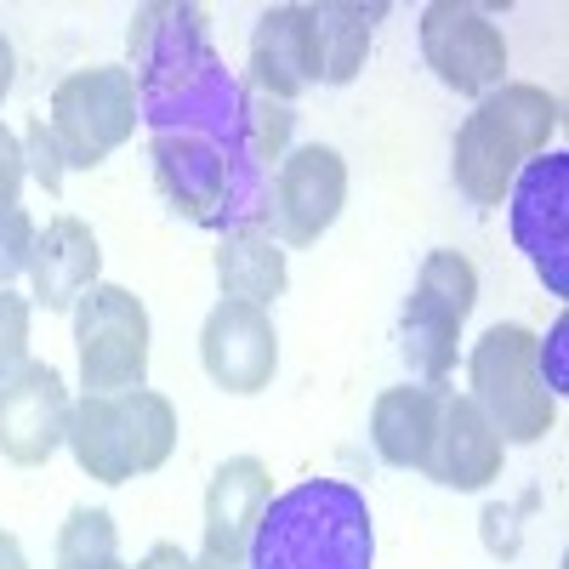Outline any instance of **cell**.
<instances>
[{
	"label": "cell",
	"mask_w": 569,
	"mask_h": 569,
	"mask_svg": "<svg viewBox=\"0 0 569 569\" xmlns=\"http://www.w3.org/2000/svg\"><path fill=\"white\" fill-rule=\"evenodd\" d=\"M12 80H18V58H12V40L0 34V103H7V91H12Z\"/></svg>",
	"instance_id": "34"
},
{
	"label": "cell",
	"mask_w": 569,
	"mask_h": 569,
	"mask_svg": "<svg viewBox=\"0 0 569 569\" xmlns=\"http://www.w3.org/2000/svg\"><path fill=\"white\" fill-rule=\"evenodd\" d=\"M0 569H29V552L12 530H0Z\"/></svg>",
	"instance_id": "33"
},
{
	"label": "cell",
	"mask_w": 569,
	"mask_h": 569,
	"mask_svg": "<svg viewBox=\"0 0 569 569\" xmlns=\"http://www.w3.org/2000/svg\"><path fill=\"white\" fill-rule=\"evenodd\" d=\"M273 501V472L268 461L257 456H228L217 472H211V485H206V558L217 563H246V547L262 525V512Z\"/></svg>",
	"instance_id": "15"
},
{
	"label": "cell",
	"mask_w": 569,
	"mask_h": 569,
	"mask_svg": "<svg viewBox=\"0 0 569 569\" xmlns=\"http://www.w3.org/2000/svg\"><path fill=\"white\" fill-rule=\"evenodd\" d=\"M23 166H29V177L46 188V194H63L69 160H63V149H58V131H52V120H46V114L23 126Z\"/></svg>",
	"instance_id": "28"
},
{
	"label": "cell",
	"mask_w": 569,
	"mask_h": 569,
	"mask_svg": "<svg viewBox=\"0 0 569 569\" xmlns=\"http://www.w3.org/2000/svg\"><path fill=\"white\" fill-rule=\"evenodd\" d=\"M74 353L86 393L149 388V308L126 284L98 279L74 302Z\"/></svg>",
	"instance_id": "5"
},
{
	"label": "cell",
	"mask_w": 569,
	"mask_h": 569,
	"mask_svg": "<svg viewBox=\"0 0 569 569\" xmlns=\"http://www.w3.org/2000/svg\"><path fill=\"white\" fill-rule=\"evenodd\" d=\"M348 206V160L330 142H302L279 160L273 182H268V206H262V228L284 251L319 246V233L342 217Z\"/></svg>",
	"instance_id": "7"
},
{
	"label": "cell",
	"mask_w": 569,
	"mask_h": 569,
	"mask_svg": "<svg viewBox=\"0 0 569 569\" xmlns=\"http://www.w3.org/2000/svg\"><path fill=\"white\" fill-rule=\"evenodd\" d=\"M34 222L18 200H0V291H12V279L29 273V257H34Z\"/></svg>",
	"instance_id": "27"
},
{
	"label": "cell",
	"mask_w": 569,
	"mask_h": 569,
	"mask_svg": "<svg viewBox=\"0 0 569 569\" xmlns=\"http://www.w3.org/2000/svg\"><path fill=\"white\" fill-rule=\"evenodd\" d=\"M308 12H313V40H319V86H353L370 58V29L382 18V7L319 0Z\"/></svg>",
	"instance_id": "22"
},
{
	"label": "cell",
	"mask_w": 569,
	"mask_h": 569,
	"mask_svg": "<svg viewBox=\"0 0 569 569\" xmlns=\"http://www.w3.org/2000/svg\"><path fill=\"white\" fill-rule=\"evenodd\" d=\"M149 166H154V188L160 200L182 217V222H211L228 188V154L206 137H149Z\"/></svg>",
	"instance_id": "17"
},
{
	"label": "cell",
	"mask_w": 569,
	"mask_h": 569,
	"mask_svg": "<svg viewBox=\"0 0 569 569\" xmlns=\"http://www.w3.org/2000/svg\"><path fill=\"white\" fill-rule=\"evenodd\" d=\"M536 370H541V382L552 399L569 393V319L558 313L547 337H536Z\"/></svg>",
	"instance_id": "30"
},
{
	"label": "cell",
	"mask_w": 569,
	"mask_h": 569,
	"mask_svg": "<svg viewBox=\"0 0 569 569\" xmlns=\"http://www.w3.org/2000/svg\"><path fill=\"white\" fill-rule=\"evenodd\" d=\"M137 569H194V558H188L182 547H171V541H154L149 552H142Z\"/></svg>",
	"instance_id": "32"
},
{
	"label": "cell",
	"mask_w": 569,
	"mask_h": 569,
	"mask_svg": "<svg viewBox=\"0 0 569 569\" xmlns=\"http://www.w3.org/2000/svg\"><path fill=\"white\" fill-rule=\"evenodd\" d=\"M240 80L291 109H297V98H308L319 86V40H313V12L302 0H284V7H268L257 18Z\"/></svg>",
	"instance_id": "12"
},
{
	"label": "cell",
	"mask_w": 569,
	"mask_h": 569,
	"mask_svg": "<svg viewBox=\"0 0 569 569\" xmlns=\"http://www.w3.org/2000/svg\"><path fill=\"white\" fill-rule=\"evenodd\" d=\"M507 445L496 439V427L485 421V410L472 405L467 393L439 399V427H433V450H427L421 472L445 490H490L501 479Z\"/></svg>",
	"instance_id": "14"
},
{
	"label": "cell",
	"mask_w": 569,
	"mask_h": 569,
	"mask_svg": "<svg viewBox=\"0 0 569 569\" xmlns=\"http://www.w3.org/2000/svg\"><path fill=\"white\" fill-rule=\"evenodd\" d=\"M52 131L58 149L69 160V171H98L114 149H126L137 131V80L126 63H103V69H74L58 80L52 91Z\"/></svg>",
	"instance_id": "4"
},
{
	"label": "cell",
	"mask_w": 569,
	"mask_h": 569,
	"mask_svg": "<svg viewBox=\"0 0 569 569\" xmlns=\"http://www.w3.org/2000/svg\"><path fill=\"white\" fill-rule=\"evenodd\" d=\"M558 120H563V109L547 86L501 80L490 98H479V109L456 131V149H450L456 188L472 206H501L512 177L525 171V160L547 154Z\"/></svg>",
	"instance_id": "2"
},
{
	"label": "cell",
	"mask_w": 569,
	"mask_h": 569,
	"mask_svg": "<svg viewBox=\"0 0 569 569\" xmlns=\"http://www.w3.org/2000/svg\"><path fill=\"white\" fill-rule=\"evenodd\" d=\"M200 365L222 393H262L279 370V330L268 308L251 302H217L200 325Z\"/></svg>",
	"instance_id": "11"
},
{
	"label": "cell",
	"mask_w": 569,
	"mask_h": 569,
	"mask_svg": "<svg viewBox=\"0 0 569 569\" xmlns=\"http://www.w3.org/2000/svg\"><path fill=\"white\" fill-rule=\"evenodd\" d=\"M217 284H222V302H251L268 308L284 297L291 284V268H284V246L273 240L268 228H233L217 240Z\"/></svg>",
	"instance_id": "19"
},
{
	"label": "cell",
	"mask_w": 569,
	"mask_h": 569,
	"mask_svg": "<svg viewBox=\"0 0 569 569\" xmlns=\"http://www.w3.org/2000/svg\"><path fill=\"white\" fill-rule=\"evenodd\" d=\"M291 131H297V109L291 103H273V98H262V91L246 86V126H240L246 154L262 160L268 171H279V160L291 154Z\"/></svg>",
	"instance_id": "25"
},
{
	"label": "cell",
	"mask_w": 569,
	"mask_h": 569,
	"mask_svg": "<svg viewBox=\"0 0 569 569\" xmlns=\"http://www.w3.org/2000/svg\"><path fill=\"white\" fill-rule=\"evenodd\" d=\"M103 273V246L91 222L80 217H52L40 233H34V257H29V297L46 308V313H63L74 308L91 284Z\"/></svg>",
	"instance_id": "16"
},
{
	"label": "cell",
	"mask_w": 569,
	"mask_h": 569,
	"mask_svg": "<svg viewBox=\"0 0 569 569\" xmlns=\"http://www.w3.org/2000/svg\"><path fill=\"white\" fill-rule=\"evenodd\" d=\"M439 399L445 388H388L370 405V445L388 467L421 472L427 450H433V427H439Z\"/></svg>",
	"instance_id": "18"
},
{
	"label": "cell",
	"mask_w": 569,
	"mask_h": 569,
	"mask_svg": "<svg viewBox=\"0 0 569 569\" xmlns=\"http://www.w3.org/2000/svg\"><path fill=\"white\" fill-rule=\"evenodd\" d=\"M137 114L154 137H206L233 160L240 149V126H246V80L240 69H228V58L200 52V63L177 74L171 86L137 91Z\"/></svg>",
	"instance_id": "6"
},
{
	"label": "cell",
	"mask_w": 569,
	"mask_h": 569,
	"mask_svg": "<svg viewBox=\"0 0 569 569\" xmlns=\"http://www.w3.org/2000/svg\"><path fill=\"white\" fill-rule=\"evenodd\" d=\"M512 240L547 297H569V154H536L507 188Z\"/></svg>",
	"instance_id": "8"
},
{
	"label": "cell",
	"mask_w": 569,
	"mask_h": 569,
	"mask_svg": "<svg viewBox=\"0 0 569 569\" xmlns=\"http://www.w3.org/2000/svg\"><path fill=\"white\" fill-rule=\"evenodd\" d=\"M126 52H131L126 69L137 91L171 86L177 74L200 63V52H211V12L194 7V0H149L126 23Z\"/></svg>",
	"instance_id": "13"
},
{
	"label": "cell",
	"mask_w": 569,
	"mask_h": 569,
	"mask_svg": "<svg viewBox=\"0 0 569 569\" xmlns=\"http://www.w3.org/2000/svg\"><path fill=\"white\" fill-rule=\"evenodd\" d=\"M69 450L86 479L98 485H131V450H126V416L114 393H80L69 410Z\"/></svg>",
	"instance_id": "20"
},
{
	"label": "cell",
	"mask_w": 569,
	"mask_h": 569,
	"mask_svg": "<svg viewBox=\"0 0 569 569\" xmlns=\"http://www.w3.org/2000/svg\"><path fill=\"white\" fill-rule=\"evenodd\" d=\"M416 291L433 297L439 308H450L456 319H467L472 302H479V268H472L461 251H427L421 273H416Z\"/></svg>",
	"instance_id": "26"
},
{
	"label": "cell",
	"mask_w": 569,
	"mask_h": 569,
	"mask_svg": "<svg viewBox=\"0 0 569 569\" xmlns=\"http://www.w3.org/2000/svg\"><path fill=\"white\" fill-rule=\"evenodd\" d=\"M29 166H23V137L12 126H0V200H18Z\"/></svg>",
	"instance_id": "31"
},
{
	"label": "cell",
	"mask_w": 569,
	"mask_h": 569,
	"mask_svg": "<svg viewBox=\"0 0 569 569\" xmlns=\"http://www.w3.org/2000/svg\"><path fill=\"white\" fill-rule=\"evenodd\" d=\"M421 58L461 98H490L507 80V40L485 7L467 0H433L421 12Z\"/></svg>",
	"instance_id": "9"
},
{
	"label": "cell",
	"mask_w": 569,
	"mask_h": 569,
	"mask_svg": "<svg viewBox=\"0 0 569 569\" xmlns=\"http://www.w3.org/2000/svg\"><path fill=\"white\" fill-rule=\"evenodd\" d=\"M120 399V416H126V450H131V472H160L177 450V410L166 393L154 388H126L114 393Z\"/></svg>",
	"instance_id": "23"
},
{
	"label": "cell",
	"mask_w": 569,
	"mask_h": 569,
	"mask_svg": "<svg viewBox=\"0 0 569 569\" xmlns=\"http://www.w3.org/2000/svg\"><path fill=\"white\" fill-rule=\"evenodd\" d=\"M472 388L467 399L485 410L501 445H541L558 427V399L536 370V330L530 325H490L467 359Z\"/></svg>",
	"instance_id": "3"
},
{
	"label": "cell",
	"mask_w": 569,
	"mask_h": 569,
	"mask_svg": "<svg viewBox=\"0 0 569 569\" xmlns=\"http://www.w3.org/2000/svg\"><path fill=\"white\" fill-rule=\"evenodd\" d=\"M69 388L52 365L29 359L18 376L0 382V456L12 467H46L69 445Z\"/></svg>",
	"instance_id": "10"
},
{
	"label": "cell",
	"mask_w": 569,
	"mask_h": 569,
	"mask_svg": "<svg viewBox=\"0 0 569 569\" xmlns=\"http://www.w3.org/2000/svg\"><path fill=\"white\" fill-rule=\"evenodd\" d=\"M376 525L365 490L342 479H302L268 501L246 547V569H370Z\"/></svg>",
	"instance_id": "1"
},
{
	"label": "cell",
	"mask_w": 569,
	"mask_h": 569,
	"mask_svg": "<svg viewBox=\"0 0 569 569\" xmlns=\"http://www.w3.org/2000/svg\"><path fill=\"white\" fill-rule=\"evenodd\" d=\"M461 325L450 308H439L433 297L410 291L405 313H399V353L410 365V376L421 388H445L450 370H456V348H461Z\"/></svg>",
	"instance_id": "21"
},
{
	"label": "cell",
	"mask_w": 569,
	"mask_h": 569,
	"mask_svg": "<svg viewBox=\"0 0 569 569\" xmlns=\"http://www.w3.org/2000/svg\"><path fill=\"white\" fill-rule=\"evenodd\" d=\"M194 569H246V563H217V558H206V552H200V558H194Z\"/></svg>",
	"instance_id": "35"
},
{
	"label": "cell",
	"mask_w": 569,
	"mask_h": 569,
	"mask_svg": "<svg viewBox=\"0 0 569 569\" xmlns=\"http://www.w3.org/2000/svg\"><path fill=\"white\" fill-rule=\"evenodd\" d=\"M58 569H120V530L103 507H74L63 518Z\"/></svg>",
	"instance_id": "24"
},
{
	"label": "cell",
	"mask_w": 569,
	"mask_h": 569,
	"mask_svg": "<svg viewBox=\"0 0 569 569\" xmlns=\"http://www.w3.org/2000/svg\"><path fill=\"white\" fill-rule=\"evenodd\" d=\"M29 319H34L29 297L0 291V382L29 365Z\"/></svg>",
	"instance_id": "29"
}]
</instances>
